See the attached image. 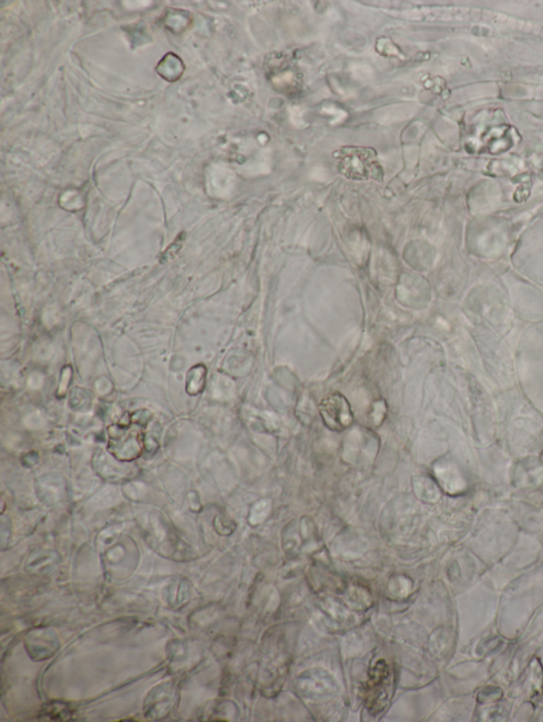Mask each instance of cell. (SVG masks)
Returning a JSON list of instances; mask_svg holds the SVG:
<instances>
[{
    "mask_svg": "<svg viewBox=\"0 0 543 722\" xmlns=\"http://www.w3.org/2000/svg\"><path fill=\"white\" fill-rule=\"evenodd\" d=\"M340 172L354 180L380 179L382 175L375 151L367 148H344L337 154Z\"/></svg>",
    "mask_w": 543,
    "mask_h": 722,
    "instance_id": "obj_1",
    "label": "cell"
},
{
    "mask_svg": "<svg viewBox=\"0 0 543 722\" xmlns=\"http://www.w3.org/2000/svg\"><path fill=\"white\" fill-rule=\"evenodd\" d=\"M326 425L330 428L341 430L353 421V414L347 400L340 394L326 398L321 406Z\"/></svg>",
    "mask_w": 543,
    "mask_h": 722,
    "instance_id": "obj_2",
    "label": "cell"
}]
</instances>
